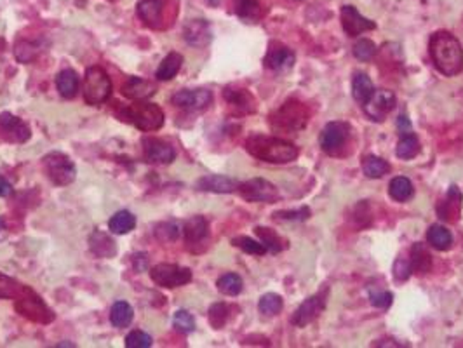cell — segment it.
Masks as SVG:
<instances>
[{"label": "cell", "mask_w": 463, "mask_h": 348, "mask_svg": "<svg viewBox=\"0 0 463 348\" xmlns=\"http://www.w3.org/2000/svg\"><path fill=\"white\" fill-rule=\"evenodd\" d=\"M429 52L435 68L446 77H455L463 72V48L453 33H432L429 41Z\"/></svg>", "instance_id": "1"}, {"label": "cell", "mask_w": 463, "mask_h": 348, "mask_svg": "<svg viewBox=\"0 0 463 348\" xmlns=\"http://www.w3.org/2000/svg\"><path fill=\"white\" fill-rule=\"evenodd\" d=\"M247 154L269 164H289L300 155L296 145L282 138L265 134H253L246 139Z\"/></svg>", "instance_id": "2"}, {"label": "cell", "mask_w": 463, "mask_h": 348, "mask_svg": "<svg viewBox=\"0 0 463 348\" xmlns=\"http://www.w3.org/2000/svg\"><path fill=\"white\" fill-rule=\"evenodd\" d=\"M119 119L124 122H129V124H132L134 127L145 132L158 131L165 122L164 110L158 105H155V103H148L145 99H140L134 105H129V107L122 108L119 112Z\"/></svg>", "instance_id": "3"}, {"label": "cell", "mask_w": 463, "mask_h": 348, "mask_svg": "<svg viewBox=\"0 0 463 348\" xmlns=\"http://www.w3.org/2000/svg\"><path fill=\"white\" fill-rule=\"evenodd\" d=\"M82 94L88 105H103L112 96V81L101 66H89L82 82Z\"/></svg>", "instance_id": "4"}, {"label": "cell", "mask_w": 463, "mask_h": 348, "mask_svg": "<svg viewBox=\"0 0 463 348\" xmlns=\"http://www.w3.org/2000/svg\"><path fill=\"white\" fill-rule=\"evenodd\" d=\"M42 169L49 181L56 187H66V185L74 183L77 178V167H75L74 161L63 152H51L45 155L42 158Z\"/></svg>", "instance_id": "5"}, {"label": "cell", "mask_w": 463, "mask_h": 348, "mask_svg": "<svg viewBox=\"0 0 463 348\" xmlns=\"http://www.w3.org/2000/svg\"><path fill=\"white\" fill-rule=\"evenodd\" d=\"M16 310L19 316L26 317V319L33 320L39 324H51L54 320V311L44 303L41 296H39L32 287L26 286L23 293L16 298L14 303Z\"/></svg>", "instance_id": "6"}, {"label": "cell", "mask_w": 463, "mask_h": 348, "mask_svg": "<svg viewBox=\"0 0 463 348\" xmlns=\"http://www.w3.org/2000/svg\"><path fill=\"white\" fill-rule=\"evenodd\" d=\"M150 278L158 287L174 289L181 287L192 280V270L174 263H158L150 268Z\"/></svg>", "instance_id": "7"}, {"label": "cell", "mask_w": 463, "mask_h": 348, "mask_svg": "<svg viewBox=\"0 0 463 348\" xmlns=\"http://www.w3.org/2000/svg\"><path fill=\"white\" fill-rule=\"evenodd\" d=\"M307 121H309L307 108L302 103L293 101V99L284 103L282 107L270 117L274 129H282V131H298L307 124Z\"/></svg>", "instance_id": "8"}, {"label": "cell", "mask_w": 463, "mask_h": 348, "mask_svg": "<svg viewBox=\"0 0 463 348\" xmlns=\"http://www.w3.org/2000/svg\"><path fill=\"white\" fill-rule=\"evenodd\" d=\"M350 138V125L347 122L342 121H335V122H327L324 125L322 132H320L319 143L322 152H326L327 155H342L343 148L345 145L349 143Z\"/></svg>", "instance_id": "9"}, {"label": "cell", "mask_w": 463, "mask_h": 348, "mask_svg": "<svg viewBox=\"0 0 463 348\" xmlns=\"http://www.w3.org/2000/svg\"><path fill=\"white\" fill-rule=\"evenodd\" d=\"M237 194L247 202H265V204H274L280 197L276 185L263 178H253V180L239 183Z\"/></svg>", "instance_id": "10"}, {"label": "cell", "mask_w": 463, "mask_h": 348, "mask_svg": "<svg viewBox=\"0 0 463 348\" xmlns=\"http://www.w3.org/2000/svg\"><path fill=\"white\" fill-rule=\"evenodd\" d=\"M327 294H329V289H327V287H322L319 293L307 298V300L294 310L293 317H291V324L296 327H307L310 323H313V320L322 314L324 308H326Z\"/></svg>", "instance_id": "11"}, {"label": "cell", "mask_w": 463, "mask_h": 348, "mask_svg": "<svg viewBox=\"0 0 463 348\" xmlns=\"http://www.w3.org/2000/svg\"><path fill=\"white\" fill-rule=\"evenodd\" d=\"M0 138L9 143L23 145L32 138V129L19 117L4 112V114H0Z\"/></svg>", "instance_id": "12"}, {"label": "cell", "mask_w": 463, "mask_h": 348, "mask_svg": "<svg viewBox=\"0 0 463 348\" xmlns=\"http://www.w3.org/2000/svg\"><path fill=\"white\" fill-rule=\"evenodd\" d=\"M397 98L389 89H380L373 92L368 103H364V114L368 115L373 122H383L387 115L395 108Z\"/></svg>", "instance_id": "13"}, {"label": "cell", "mask_w": 463, "mask_h": 348, "mask_svg": "<svg viewBox=\"0 0 463 348\" xmlns=\"http://www.w3.org/2000/svg\"><path fill=\"white\" fill-rule=\"evenodd\" d=\"M171 103L183 110H204L213 103V92L209 89H181L173 94Z\"/></svg>", "instance_id": "14"}, {"label": "cell", "mask_w": 463, "mask_h": 348, "mask_svg": "<svg viewBox=\"0 0 463 348\" xmlns=\"http://www.w3.org/2000/svg\"><path fill=\"white\" fill-rule=\"evenodd\" d=\"M340 18H342V26L349 37H357L360 33L371 32L376 28V23L373 19L364 18L353 6H343Z\"/></svg>", "instance_id": "15"}, {"label": "cell", "mask_w": 463, "mask_h": 348, "mask_svg": "<svg viewBox=\"0 0 463 348\" xmlns=\"http://www.w3.org/2000/svg\"><path fill=\"white\" fill-rule=\"evenodd\" d=\"M143 155L148 162L154 164H171L176 158V150L173 145L161 138H145Z\"/></svg>", "instance_id": "16"}, {"label": "cell", "mask_w": 463, "mask_h": 348, "mask_svg": "<svg viewBox=\"0 0 463 348\" xmlns=\"http://www.w3.org/2000/svg\"><path fill=\"white\" fill-rule=\"evenodd\" d=\"M223 98L236 110V114L247 115L256 112V99H254V96L247 89L237 88V85H228L223 91Z\"/></svg>", "instance_id": "17"}, {"label": "cell", "mask_w": 463, "mask_h": 348, "mask_svg": "<svg viewBox=\"0 0 463 348\" xmlns=\"http://www.w3.org/2000/svg\"><path fill=\"white\" fill-rule=\"evenodd\" d=\"M183 39L192 48H206L213 41V30L206 19H192L185 25Z\"/></svg>", "instance_id": "18"}, {"label": "cell", "mask_w": 463, "mask_h": 348, "mask_svg": "<svg viewBox=\"0 0 463 348\" xmlns=\"http://www.w3.org/2000/svg\"><path fill=\"white\" fill-rule=\"evenodd\" d=\"M136 14L150 28H164V2L162 0H140L136 6Z\"/></svg>", "instance_id": "19"}, {"label": "cell", "mask_w": 463, "mask_h": 348, "mask_svg": "<svg viewBox=\"0 0 463 348\" xmlns=\"http://www.w3.org/2000/svg\"><path fill=\"white\" fill-rule=\"evenodd\" d=\"M183 237L187 246L195 251V246H200L209 237V223L204 216H192L183 225Z\"/></svg>", "instance_id": "20"}, {"label": "cell", "mask_w": 463, "mask_h": 348, "mask_svg": "<svg viewBox=\"0 0 463 348\" xmlns=\"http://www.w3.org/2000/svg\"><path fill=\"white\" fill-rule=\"evenodd\" d=\"M239 188V181L223 174H209L197 181V190L211 192V194H234Z\"/></svg>", "instance_id": "21"}, {"label": "cell", "mask_w": 463, "mask_h": 348, "mask_svg": "<svg viewBox=\"0 0 463 348\" xmlns=\"http://www.w3.org/2000/svg\"><path fill=\"white\" fill-rule=\"evenodd\" d=\"M462 204H463L462 192L458 190L456 185H451L448 194H446L444 201L438 204L439 218L444 221H456L458 220L460 213H462Z\"/></svg>", "instance_id": "22"}, {"label": "cell", "mask_w": 463, "mask_h": 348, "mask_svg": "<svg viewBox=\"0 0 463 348\" xmlns=\"http://www.w3.org/2000/svg\"><path fill=\"white\" fill-rule=\"evenodd\" d=\"M121 92L122 96H125V98L140 101V99H147L150 98V96H154L155 92H157V88H155L154 82L147 81V79L129 77L127 81L122 84Z\"/></svg>", "instance_id": "23"}, {"label": "cell", "mask_w": 463, "mask_h": 348, "mask_svg": "<svg viewBox=\"0 0 463 348\" xmlns=\"http://www.w3.org/2000/svg\"><path fill=\"white\" fill-rule=\"evenodd\" d=\"M89 249L96 258L108 260V258H114L117 254V242L105 232L96 230L89 237Z\"/></svg>", "instance_id": "24"}, {"label": "cell", "mask_w": 463, "mask_h": 348, "mask_svg": "<svg viewBox=\"0 0 463 348\" xmlns=\"http://www.w3.org/2000/svg\"><path fill=\"white\" fill-rule=\"evenodd\" d=\"M265 66L270 70H276V72H280V70H287L293 66L294 63V52L291 49L284 48V45H277V48H270L267 56L263 59Z\"/></svg>", "instance_id": "25"}, {"label": "cell", "mask_w": 463, "mask_h": 348, "mask_svg": "<svg viewBox=\"0 0 463 348\" xmlns=\"http://www.w3.org/2000/svg\"><path fill=\"white\" fill-rule=\"evenodd\" d=\"M79 85H81V79H79L77 72L72 68H65L56 77V89L66 99H72L77 96Z\"/></svg>", "instance_id": "26"}, {"label": "cell", "mask_w": 463, "mask_h": 348, "mask_svg": "<svg viewBox=\"0 0 463 348\" xmlns=\"http://www.w3.org/2000/svg\"><path fill=\"white\" fill-rule=\"evenodd\" d=\"M181 66H183V56H181L180 52L174 51L169 52V54L162 59L161 66H158L157 72H155V77H157V81L161 82L173 81V79L178 75V72L181 70Z\"/></svg>", "instance_id": "27"}, {"label": "cell", "mask_w": 463, "mask_h": 348, "mask_svg": "<svg viewBox=\"0 0 463 348\" xmlns=\"http://www.w3.org/2000/svg\"><path fill=\"white\" fill-rule=\"evenodd\" d=\"M409 260H411L413 272L420 275H425L432 270V256H430L429 249L422 242H415L409 253Z\"/></svg>", "instance_id": "28"}, {"label": "cell", "mask_w": 463, "mask_h": 348, "mask_svg": "<svg viewBox=\"0 0 463 348\" xmlns=\"http://www.w3.org/2000/svg\"><path fill=\"white\" fill-rule=\"evenodd\" d=\"M426 242L435 251H448L453 246V235L442 225H432L429 228V232H426Z\"/></svg>", "instance_id": "29"}, {"label": "cell", "mask_w": 463, "mask_h": 348, "mask_svg": "<svg viewBox=\"0 0 463 348\" xmlns=\"http://www.w3.org/2000/svg\"><path fill=\"white\" fill-rule=\"evenodd\" d=\"M420 152H422V147H420V141L415 132L411 131L401 134V139H399L395 148L397 157L402 158V161H411V158L418 157Z\"/></svg>", "instance_id": "30"}, {"label": "cell", "mask_w": 463, "mask_h": 348, "mask_svg": "<svg viewBox=\"0 0 463 348\" xmlns=\"http://www.w3.org/2000/svg\"><path fill=\"white\" fill-rule=\"evenodd\" d=\"M375 92V85H373V81L368 77L366 74L359 72V74L353 75L352 79V96L357 103L364 105V103H368L369 98Z\"/></svg>", "instance_id": "31"}, {"label": "cell", "mask_w": 463, "mask_h": 348, "mask_svg": "<svg viewBox=\"0 0 463 348\" xmlns=\"http://www.w3.org/2000/svg\"><path fill=\"white\" fill-rule=\"evenodd\" d=\"M362 172L364 176L369 178V180H378L383 178L385 174L390 172V164L382 157H376V155H366L362 158Z\"/></svg>", "instance_id": "32"}, {"label": "cell", "mask_w": 463, "mask_h": 348, "mask_svg": "<svg viewBox=\"0 0 463 348\" xmlns=\"http://www.w3.org/2000/svg\"><path fill=\"white\" fill-rule=\"evenodd\" d=\"M136 227V216L131 211H119L108 221V230L115 235H125Z\"/></svg>", "instance_id": "33"}, {"label": "cell", "mask_w": 463, "mask_h": 348, "mask_svg": "<svg viewBox=\"0 0 463 348\" xmlns=\"http://www.w3.org/2000/svg\"><path fill=\"white\" fill-rule=\"evenodd\" d=\"M254 232H256V235H258V237H260L261 244H263V246L267 247V253L279 254L280 251L286 249L284 238L280 237V235L277 234L276 230H272V228L256 227V228H254Z\"/></svg>", "instance_id": "34"}, {"label": "cell", "mask_w": 463, "mask_h": 348, "mask_svg": "<svg viewBox=\"0 0 463 348\" xmlns=\"http://www.w3.org/2000/svg\"><path fill=\"white\" fill-rule=\"evenodd\" d=\"M132 317H134V310L127 301H115L110 310L112 326L119 327V329L127 327L132 323Z\"/></svg>", "instance_id": "35"}, {"label": "cell", "mask_w": 463, "mask_h": 348, "mask_svg": "<svg viewBox=\"0 0 463 348\" xmlns=\"http://www.w3.org/2000/svg\"><path fill=\"white\" fill-rule=\"evenodd\" d=\"M415 188L413 183L404 176H395L389 185V195L395 202H406L413 197Z\"/></svg>", "instance_id": "36"}, {"label": "cell", "mask_w": 463, "mask_h": 348, "mask_svg": "<svg viewBox=\"0 0 463 348\" xmlns=\"http://www.w3.org/2000/svg\"><path fill=\"white\" fill-rule=\"evenodd\" d=\"M236 14L243 21L256 23L260 21L263 11H261V4L258 0H236Z\"/></svg>", "instance_id": "37"}, {"label": "cell", "mask_w": 463, "mask_h": 348, "mask_svg": "<svg viewBox=\"0 0 463 348\" xmlns=\"http://www.w3.org/2000/svg\"><path fill=\"white\" fill-rule=\"evenodd\" d=\"M216 286L218 291H220L221 294H225V296H237V294H240V291H243L244 283L243 278H240V275L225 274L218 278Z\"/></svg>", "instance_id": "38"}, {"label": "cell", "mask_w": 463, "mask_h": 348, "mask_svg": "<svg viewBox=\"0 0 463 348\" xmlns=\"http://www.w3.org/2000/svg\"><path fill=\"white\" fill-rule=\"evenodd\" d=\"M282 307H284L282 296H279L277 293L263 294V296L260 298V303H258V310H260V314H263L265 317L279 316Z\"/></svg>", "instance_id": "39"}, {"label": "cell", "mask_w": 463, "mask_h": 348, "mask_svg": "<svg viewBox=\"0 0 463 348\" xmlns=\"http://www.w3.org/2000/svg\"><path fill=\"white\" fill-rule=\"evenodd\" d=\"M26 286L19 284L16 278L0 272V300H16Z\"/></svg>", "instance_id": "40"}, {"label": "cell", "mask_w": 463, "mask_h": 348, "mask_svg": "<svg viewBox=\"0 0 463 348\" xmlns=\"http://www.w3.org/2000/svg\"><path fill=\"white\" fill-rule=\"evenodd\" d=\"M232 244L236 247H239L240 251L247 254H253V256H263L267 254V247L261 244V242L254 240V238L247 237V235H239V237L232 238Z\"/></svg>", "instance_id": "41"}, {"label": "cell", "mask_w": 463, "mask_h": 348, "mask_svg": "<svg viewBox=\"0 0 463 348\" xmlns=\"http://www.w3.org/2000/svg\"><path fill=\"white\" fill-rule=\"evenodd\" d=\"M232 308L227 303H214L209 308V323L214 329H221L230 319Z\"/></svg>", "instance_id": "42"}, {"label": "cell", "mask_w": 463, "mask_h": 348, "mask_svg": "<svg viewBox=\"0 0 463 348\" xmlns=\"http://www.w3.org/2000/svg\"><path fill=\"white\" fill-rule=\"evenodd\" d=\"M155 237L158 238L164 244H169V242H176L180 237V227L174 221H162L155 227Z\"/></svg>", "instance_id": "43"}, {"label": "cell", "mask_w": 463, "mask_h": 348, "mask_svg": "<svg viewBox=\"0 0 463 348\" xmlns=\"http://www.w3.org/2000/svg\"><path fill=\"white\" fill-rule=\"evenodd\" d=\"M173 326L183 334L192 333L195 329V317L188 310H178L173 317Z\"/></svg>", "instance_id": "44"}, {"label": "cell", "mask_w": 463, "mask_h": 348, "mask_svg": "<svg viewBox=\"0 0 463 348\" xmlns=\"http://www.w3.org/2000/svg\"><path fill=\"white\" fill-rule=\"evenodd\" d=\"M376 54V44L369 39H360L353 45V56H356L359 61H369V59L375 58Z\"/></svg>", "instance_id": "45"}, {"label": "cell", "mask_w": 463, "mask_h": 348, "mask_svg": "<svg viewBox=\"0 0 463 348\" xmlns=\"http://www.w3.org/2000/svg\"><path fill=\"white\" fill-rule=\"evenodd\" d=\"M413 274V267H411V260L404 256H399L395 261H393L392 267V275L399 280V283H404L411 277Z\"/></svg>", "instance_id": "46"}, {"label": "cell", "mask_w": 463, "mask_h": 348, "mask_svg": "<svg viewBox=\"0 0 463 348\" xmlns=\"http://www.w3.org/2000/svg\"><path fill=\"white\" fill-rule=\"evenodd\" d=\"M369 301L375 308H380V310H387V308L392 305L393 296L390 291L387 289H369Z\"/></svg>", "instance_id": "47"}, {"label": "cell", "mask_w": 463, "mask_h": 348, "mask_svg": "<svg viewBox=\"0 0 463 348\" xmlns=\"http://www.w3.org/2000/svg\"><path fill=\"white\" fill-rule=\"evenodd\" d=\"M154 345L150 334L143 333V331H132L125 338V347L127 348H150Z\"/></svg>", "instance_id": "48"}, {"label": "cell", "mask_w": 463, "mask_h": 348, "mask_svg": "<svg viewBox=\"0 0 463 348\" xmlns=\"http://www.w3.org/2000/svg\"><path fill=\"white\" fill-rule=\"evenodd\" d=\"M310 209L307 205L300 209H293V211H279V213L274 214L277 221H305L310 218Z\"/></svg>", "instance_id": "49"}, {"label": "cell", "mask_w": 463, "mask_h": 348, "mask_svg": "<svg viewBox=\"0 0 463 348\" xmlns=\"http://www.w3.org/2000/svg\"><path fill=\"white\" fill-rule=\"evenodd\" d=\"M39 52H41L39 45L30 44V42H19V44L16 45V58H18L21 63L32 61L33 58H37Z\"/></svg>", "instance_id": "50"}, {"label": "cell", "mask_w": 463, "mask_h": 348, "mask_svg": "<svg viewBox=\"0 0 463 348\" xmlns=\"http://www.w3.org/2000/svg\"><path fill=\"white\" fill-rule=\"evenodd\" d=\"M132 267L136 272H145L148 268V256L145 253H138L132 256Z\"/></svg>", "instance_id": "51"}, {"label": "cell", "mask_w": 463, "mask_h": 348, "mask_svg": "<svg viewBox=\"0 0 463 348\" xmlns=\"http://www.w3.org/2000/svg\"><path fill=\"white\" fill-rule=\"evenodd\" d=\"M397 129H399V134H404V132H411V122L406 115H401V117L397 119Z\"/></svg>", "instance_id": "52"}, {"label": "cell", "mask_w": 463, "mask_h": 348, "mask_svg": "<svg viewBox=\"0 0 463 348\" xmlns=\"http://www.w3.org/2000/svg\"><path fill=\"white\" fill-rule=\"evenodd\" d=\"M12 194V185L9 183L4 174H0V197H9Z\"/></svg>", "instance_id": "53"}, {"label": "cell", "mask_w": 463, "mask_h": 348, "mask_svg": "<svg viewBox=\"0 0 463 348\" xmlns=\"http://www.w3.org/2000/svg\"><path fill=\"white\" fill-rule=\"evenodd\" d=\"M6 230V223H4V218H0V234Z\"/></svg>", "instance_id": "54"}, {"label": "cell", "mask_w": 463, "mask_h": 348, "mask_svg": "<svg viewBox=\"0 0 463 348\" xmlns=\"http://www.w3.org/2000/svg\"><path fill=\"white\" fill-rule=\"evenodd\" d=\"M207 4H211V6H218V4H220V0H207Z\"/></svg>", "instance_id": "55"}]
</instances>
